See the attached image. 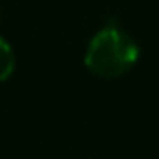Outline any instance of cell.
I'll return each mask as SVG.
<instances>
[{
    "mask_svg": "<svg viewBox=\"0 0 159 159\" xmlns=\"http://www.w3.org/2000/svg\"><path fill=\"white\" fill-rule=\"evenodd\" d=\"M13 67H15V58H13L11 47L4 38H0V83H4L13 73Z\"/></svg>",
    "mask_w": 159,
    "mask_h": 159,
    "instance_id": "cell-2",
    "label": "cell"
},
{
    "mask_svg": "<svg viewBox=\"0 0 159 159\" xmlns=\"http://www.w3.org/2000/svg\"><path fill=\"white\" fill-rule=\"evenodd\" d=\"M139 60V47L137 43L118 26H105L99 30L84 56V64L90 73L101 79H116L125 75Z\"/></svg>",
    "mask_w": 159,
    "mask_h": 159,
    "instance_id": "cell-1",
    "label": "cell"
}]
</instances>
